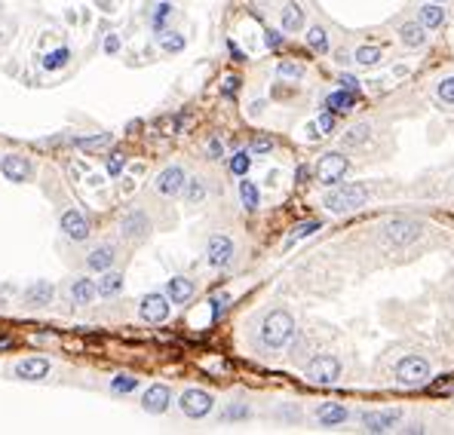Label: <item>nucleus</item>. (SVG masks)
<instances>
[{
  "label": "nucleus",
  "instance_id": "20",
  "mask_svg": "<svg viewBox=\"0 0 454 435\" xmlns=\"http://www.w3.org/2000/svg\"><path fill=\"white\" fill-rule=\"evenodd\" d=\"M96 295H98V282H92V279H77L74 285H71V301L74 304H92L96 301Z\"/></svg>",
  "mask_w": 454,
  "mask_h": 435
},
{
  "label": "nucleus",
  "instance_id": "54",
  "mask_svg": "<svg viewBox=\"0 0 454 435\" xmlns=\"http://www.w3.org/2000/svg\"><path fill=\"white\" fill-rule=\"evenodd\" d=\"M436 3H442V0H436Z\"/></svg>",
  "mask_w": 454,
  "mask_h": 435
},
{
  "label": "nucleus",
  "instance_id": "3",
  "mask_svg": "<svg viewBox=\"0 0 454 435\" xmlns=\"http://www.w3.org/2000/svg\"><path fill=\"white\" fill-rule=\"evenodd\" d=\"M347 169H350V160L344 154H323L316 163V178L325 187H335L340 178L347 175Z\"/></svg>",
  "mask_w": 454,
  "mask_h": 435
},
{
  "label": "nucleus",
  "instance_id": "27",
  "mask_svg": "<svg viewBox=\"0 0 454 435\" xmlns=\"http://www.w3.org/2000/svg\"><path fill=\"white\" fill-rule=\"evenodd\" d=\"M239 199H243V205L249 212H255L261 205V194H258V187H255L252 181H239Z\"/></svg>",
  "mask_w": 454,
  "mask_h": 435
},
{
  "label": "nucleus",
  "instance_id": "23",
  "mask_svg": "<svg viewBox=\"0 0 454 435\" xmlns=\"http://www.w3.org/2000/svg\"><path fill=\"white\" fill-rule=\"evenodd\" d=\"M424 28H439L445 22V12H442V6L436 3V0H427V3L421 6V19H417Z\"/></svg>",
  "mask_w": 454,
  "mask_h": 435
},
{
  "label": "nucleus",
  "instance_id": "33",
  "mask_svg": "<svg viewBox=\"0 0 454 435\" xmlns=\"http://www.w3.org/2000/svg\"><path fill=\"white\" fill-rule=\"evenodd\" d=\"M249 166H252V156L246 151H239V154L230 156V172L233 175H246V172H249Z\"/></svg>",
  "mask_w": 454,
  "mask_h": 435
},
{
  "label": "nucleus",
  "instance_id": "15",
  "mask_svg": "<svg viewBox=\"0 0 454 435\" xmlns=\"http://www.w3.org/2000/svg\"><path fill=\"white\" fill-rule=\"evenodd\" d=\"M12 374H16L19 380H44L49 374V362L46 359H25L12 368Z\"/></svg>",
  "mask_w": 454,
  "mask_h": 435
},
{
  "label": "nucleus",
  "instance_id": "30",
  "mask_svg": "<svg viewBox=\"0 0 454 435\" xmlns=\"http://www.w3.org/2000/svg\"><path fill=\"white\" fill-rule=\"evenodd\" d=\"M319 230V221H301V224H295L292 227V233H289V246H292V242H298V239H304V237H310V233H316Z\"/></svg>",
  "mask_w": 454,
  "mask_h": 435
},
{
  "label": "nucleus",
  "instance_id": "50",
  "mask_svg": "<svg viewBox=\"0 0 454 435\" xmlns=\"http://www.w3.org/2000/svg\"><path fill=\"white\" fill-rule=\"evenodd\" d=\"M227 49H230V55H233V62H246V55H243V49H239L237 44H233V40H230V44H227Z\"/></svg>",
  "mask_w": 454,
  "mask_h": 435
},
{
  "label": "nucleus",
  "instance_id": "36",
  "mask_svg": "<svg viewBox=\"0 0 454 435\" xmlns=\"http://www.w3.org/2000/svg\"><path fill=\"white\" fill-rule=\"evenodd\" d=\"M276 74L286 77V80H301L304 71L298 68V65H292V62H280V65H276Z\"/></svg>",
  "mask_w": 454,
  "mask_h": 435
},
{
  "label": "nucleus",
  "instance_id": "17",
  "mask_svg": "<svg viewBox=\"0 0 454 435\" xmlns=\"http://www.w3.org/2000/svg\"><path fill=\"white\" fill-rule=\"evenodd\" d=\"M166 295L172 304H188L190 297H194V282L184 279V276H172L166 285Z\"/></svg>",
  "mask_w": 454,
  "mask_h": 435
},
{
  "label": "nucleus",
  "instance_id": "45",
  "mask_svg": "<svg viewBox=\"0 0 454 435\" xmlns=\"http://www.w3.org/2000/svg\"><path fill=\"white\" fill-rule=\"evenodd\" d=\"M271 147H273V141H271V138H264V135L252 141V154H267Z\"/></svg>",
  "mask_w": 454,
  "mask_h": 435
},
{
  "label": "nucleus",
  "instance_id": "31",
  "mask_svg": "<svg viewBox=\"0 0 454 435\" xmlns=\"http://www.w3.org/2000/svg\"><path fill=\"white\" fill-rule=\"evenodd\" d=\"M356 62H359V65H365V68L378 65V62H381V49L378 46H359L356 49Z\"/></svg>",
  "mask_w": 454,
  "mask_h": 435
},
{
  "label": "nucleus",
  "instance_id": "42",
  "mask_svg": "<svg viewBox=\"0 0 454 435\" xmlns=\"http://www.w3.org/2000/svg\"><path fill=\"white\" fill-rule=\"evenodd\" d=\"M239 83H243L239 77H224L221 92H224V95H237V92H239Z\"/></svg>",
  "mask_w": 454,
  "mask_h": 435
},
{
  "label": "nucleus",
  "instance_id": "14",
  "mask_svg": "<svg viewBox=\"0 0 454 435\" xmlns=\"http://www.w3.org/2000/svg\"><path fill=\"white\" fill-rule=\"evenodd\" d=\"M62 230H65V237H71L74 242H83L89 237V221L77 209H68L65 215H62Z\"/></svg>",
  "mask_w": 454,
  "mask_h": 435
},
{
  "label": "nucleus",
  "instance_id": "7",
  "mask_svg": "<svg viewBox=\"0 0 454 435\" xmlns=\"http://www.w3.org/2000/svg\"><path fill=\"white\" fill-rule=\"evenodd\" d=\"M181 411L188 414V417H194V420H200V417H206V414L212 411V405H215V398L209 396L206 389H188L181 396Z\"/></svg>",
  "mask_w": 454,
  "mask_h": 435
},
{
  "label": "nucleus",
  "instance_id": "1",
  "mask_svg": "<svg viewBox=\"0 0 454 435\" xmlns=\"http://www.w3.org/2000/svg\"><path fill=\"white\" fill-rule=\"evenodd\" d=\"M292 337H295V319L289 316L286 310H273V313H267L264 325H261V340H264V346H271V349H282Z\"/></svg>",
  "mask_w": 454,
  "mask_h": 435
},
{
  "label": "nucleus",
  "instance_id": "29",
  "mask_svg": "<svg viewBox=\"0 0 454 435\" xmlns=\"http://www.w3.org/2000/svg\"><path fill=\"white\" fill-rule=\"evenodd\" d=\"M77 147L83 151H102V147L111 145V132H102V135H89V138H74Z\"/></svg>",
  "mask_w": 454,
  "mask_h": 435
},
{
  "label": "nucleus",
  "instance_id": "39",
  "mask_svg": "<svg viewBox=\"0 0 454 435\" xmlns=\"http://www.w3.org/2000/svg\"><path fill=\"white\" fill-rule=\"evenodd\" d=\"M368 138V126L363 123V126H353V129H350V135H347V145H363V141Z\"/></svg>",
  "mask_w": 454,
  "mask_h": 435
},
{
  "label": "nucleus",
  "instance_id": "4",
  "mask_svg": "<svg viewBox=\"0 0 454 435\" xmlns=\"http://www.w3.org/2000/svg\"><path fill=\"white\" fill-rule=\"evenodd\" d=\"M396 377H399V383H406V387H421V383L430 380V365L421 355H406V359L396 365Z\"/></svg>",
  "mask_w": 454,
  "mask_h": 435
},
{
  "label": "nucleus",
  "instance_id": "47",
  "mask_svg": "<svg viewBox=\"0 0 454 435\" xmlns=\"http://www.w3.org/2000/svg\"><path fill=\"white\" fill-rule=\"evenodd\" d=\"M117 49H120V37H117V34H108V40H105V53H117Z\"/></svg>",
  "mask_w": 454,
  "mask_h": 435
},
{
  "label": "nucleus",
  "instance_id": "11",
  "mask_svg": "<svg viewBox=\"0 0 454 435\" xmlns=\"http://www.w3.org/2000/svg\"><path fill=\"white\" fill-rule=\"evenodd\" d=\"M402 414L399 411H368L363 417V426L368 432H390L393 426H399Z\"/></svg>",
  "mask_w": 454,
  "mask_h": 435
},
{
  "label": "nucleus",
  "instance_id": "25",
  "mask_svg": "<svg viewBox=\"0 0 454 435\" xmlns=\"http://www.w3.org/2000/svg\"><path fill=\"white\" fill-rule=\"evenodd\" d=\"M304 25V10L298 3H286L282 6V31H301Z\"/></svg>",
  "mask_w": 454,
  "mask_h": 435
},
{
  "label": "nucleus",
  "instance_id": "53",
  "mask_svg": "<svg viewBox=\"0 0 454 435\" xmlns=\"http://www.w3.org/2000/svg\"><path fill=\"white\" fill-rule=\"evenodd\" d=\"M10 344H12V340H10V337H3V340H0V346H10Z\"/></svg>",
  "mask_w": 454,
  "mask_h": 435
},
{
  "label": "nucleus",
  "instance_id": "9",
  "mask_svg": "<svg viewBox=\"0 0 454 435\" xmlns=\"http://www.w3.org/2000/svg\"><path fill=\"white\" fill-rule=\"evenodd\" d=\"M0 172L6 175V181L22 184V181L31 178V163H28L25 156H19V154H6L3 160H0Z\"/></svg>",
  "mask_w": 454,
  "mask_h": 435
},
{
  "label": "nucleus",
  "instance_id": "38",
  "mask_svg": "<svg viewBox=\"0 0 454 435\" xmlns=\"http://www.w3.org/2000/svg\"><path fill=\"white\" fill-rule=\"evenodd\" d=\"M439 98H442V102H448V104H454V77H445V80L439 83Z\"/></svg>",
  "mask_w": 454,
  "mask_h": 435
},
{
  "label": "nucleus",
  "instance_id": "43",
  "mask_svg": "<svg viewBox=\"0 0 454 435\" xmlns=\"http://www.w3.org/2000/svg\"><path fill=\"white\" fill-rule=\"evenodd\" d=\"M120 172H123V156H120V154H113L111 160H108V175H111V178H117Z\"/></svg>",
  "mask_w": 454,
  "mask_h": 435
},
{
  "label": "nucleus",
  "instance_id": "32",
  "mask_svg": "<svg viewBox=\"0 0 454 435\" xmlns=\"http://www.w3.org/2000/svg\"><path fill=\"white\" fill-rule=\"evenodd\" d=\"M136 387H138V377H132V374H117L111 380V389L113 392H123V396H126V392H132Z\"/></svg>",
  "mask_w": 454,
  "mask_h": 435
},
{
  "label": "nucleus",
  "instance_id": "34",
  "mask_svg": "<svg viewBox=\"0 0 454 435\" xmlns=\"http://www.w3.org/2000/svg\"><path fill=\"white\" fill-rule=\"evenodd\" d=\"M307 44L314 46L316 53H325V49H329V40H325L323 28H310V31H307Z\"/></svg>",
  "mask_w": 454,
  "mask_h": 435
},
{
  "label": "nucleus",
  "instance_id": "26",
  "mask_svg": "<svg viewBox=\"0 0 454 435\" xmlns=\"http://www.w3.org/2000/svg\"><path fill=\"white\" fill-rule=\"evenodd\" d=\"M120 291H123V276H120V273H108V270H105L102 279H98V295L111 297V295H120Z\"/></svg>",
  "mask_w": 454,
  "mask_h": 435
},
{
  "label": "nucleus",
  "instance_id": "13",
  "mask_svg": "<svg viewBox=\"0 0 454 435\" xmlns=\"http://www.w3.org/2000/svg\"><path fill=\"white\" fill-rule=\"evenodd\" d=\"M169 402H172V392H169V387L154 383V387L145 392V398H141V408H145L147 414H163L169 408Z\"/></svg>",
  "mask_w": 454,
  "mask_h": 435
},
{
  "label": "nucleus",
  "instance_id": "24",
  "mask_svg": "<svg viewBox=\"0 0 454 435\" xmlns=\"http://www.w3.org/2000/svg\"><path fill=\"white\" fill-rule=\"evenodd\" d=\"M316 417L323 426H338V423H344L350 414H347V408H340V405H323V408L316 411Z\"/></svg>",
  "mask_w": 454,
  "mask_h": 435
},
{
  "label": "nucleus",
  "instance_id": "28",
  "mask_svg": "<svg viewBox=\"0 0 454 435\" xmlns=\"http://www.w3.org/2000/svg\"><path fill=\"white\" fill-rule=\"evenodd\" d=\"M68 59H71V49L68 46H59V49H53V53L44 55V68L46 71H59V68L68 65Z\"/></svg>",
  "mask_w": 454,
  "mask_h": 435
},
{
  "label": "nucleus",
  "instance_id": "52",
  "mask_svg": "<svg viewBox=\"0 0 454 435\" xmlns=\"http://www.w3.org/2000/svg\"><path fill=\"white\" fill-rule=\"evenodd\" d=\"M209 154H212V160H218V156H221V141H218V138L209 141Z\"/></svg>",
  "mask_w": 454,
  "mask_h": 435
},
{
  "label": "nucleus",
  "instance_id": "49",
  "mask_svg": "<svg viewBox=\"0 0 454 435\" xmlns=\"http://www.w3.org/2000/svg\"><path fill=\"white\" fill-rule=\"evenodd\" d=\"M224 310V297H212V319H218Z\"/></svg>",
  "mask_w": 454,
  "mask_h": 435
},
{
  "label": "nucleus",
  "instance_id": "44",
  "mask_svg": "<svg viewBox=\"0 0 454 435\" xmlns=\"http://www.w3.org/2000/svg\"><path fill=\"white\" fill-rule=\"evenodd\" d=\"M316 123H319V132H323V135H329L332 129H335V117H332V111H329V113H323V117H319Z\"/></svg>",
  "mask_w": 454,
  "mask_h": 435
},
{
  "label": "nucleus",
  "instance_id": "22",
  "mask_svg": "<svg viewBox=\"0 0 454 435\" xmlns=\"http://www.w3.org/2000/svg\"><path fill=\"white\" fill-rule=\"evenodd\" d=\"M353 104H356V92H350V89H344L340 86L338 92H332L329 98H325V108L329 111H338V113H347L353 108Z\"/></svg>",
  "mask_w": 454,
  "mask_h": 435
},
{
  "label": "nucleus",
  "instance_id": "46",
  "mask_svg": "<svg viewBox=\"0 0 454 435\" xmlns=\"http://www.w3.org/2000/svg\"><path fill=\"white\" fill-rule=\"evenodd\" d=\"M340 86H344V89H350V92H356V95H359V80H356V77L344 74V77H340Z\"/></svg>",
  "mask_w": 454,
  "mask_h": 435
},
{
  "label": "nucleus",
  "instance_id": "41",
  "mask_svg": "<svg viewBox=\"0 0 454 435\" xmlns=\"http://www.w3.org/2000/svg\"><path fill=\"white\" fill-rule=\"evenodd\" d=\"M243 417H249V408H246V405H230V408L224 411V420H243Z\"/></svg>",
  "mask_w": 454,
  "mask_h": 435
},
{
  "label": "nucleus",
  "instance_id": "35",
  "mask_svg": "<svg viewBox=\"0 0 454 435\" xmlns=\"http://www.w3.org/2000/svg\"><path fill=\"white\" fill-rule=\"evenodd\" d=\"M160 46L166 49V53H181V49H184V37H181V34L169 31V34H163V37H160Z\"/></svg>",
  "mask_w": 454,
  "mask_h": 435
},
{
  "label": "nucleus",
  "instance_id": "37",
  "mask_svg": "<svg viewBox=\"0 0 454 435\" xmlns=\"http://www.w3.org/2000/svg\"><path fill=\"white\" fill-rule=\"evenodd\" d=\"M184 194H188L190 203H200V199L206 196V187H203V181H200V178H194V181H188V190H184Z\"/></svg>",
  "mask_w": 454,
  "mask_h": 435
},
{
  "label": "nucleus",
  "instance_id": "51",
  "mask_svg": "<svg viewBox=\"0 0 454 435\" xmlns=\"http://www.w3.org/2000/svg\"><path fill=\"white\" fill-rule=\"evenodd\" d=\"M280 44H282V34H276V31H267V46H271V49H276Z\"/></svg>",
  "mask_w": 454,
  "mask_h": 435
},
{
  "label": "nucleus",
  "instance_id": "18",
  "mask_svg": "<svg viewBox=\"0 0 454 435\" xmlns=\"http://www.w3.org/2000/svg\"><path fill=\"white\" fill-rule=\"evenodd\" d=\"M147 230H151V221H147L145 212H129V215L123 218V237L141 239Z\"/></svg>",
  "mask_w": 454,
  "mask_h": 435
},
{
  "label": "nucleus",
  "instance_id": "2",
  "mask_svg": "<svg viewBox=\"0 0 454 435\" xmlns=\"http://www.w3.org/2000/svg\"><path fill=\"white\" fill-rule=\"evenodd\" d=\"M368 190L363 184H335L332 194L323 199V205L332 212V215H344V212H353L359 205H365Z\"/></svg>",
  "mask_w": 454,
  "mask_h": 435
},
{
  "label": "nucleus",
  "instance_id": "19",
  "mask_svg": "<svg viewBox=\"0 0 454 435\" xmlns=\"http://www.w3.org/2000/svg\"><path fill=\"white\" fill-rule=\"evenodd\" d=\"M424 31H427V28H424L421 22H406V25L399 28V40H402L406 46L417 49V46L427 44V34H424Z\"/></svg>",
  "mask_w": 454,
  "mask_h": 435
},
{
  "label": "nucleus",
  "instance_id": "6",
  "mask_svg": "<svg viewBox=\"0 0 454 435\" xmlns=\"http://www.w3.org/2000/svg\"><path fill=\"white\" fill-rule=\"evenodd\" d=\"M384 237H387L390 246H408V242H415L417 237H421V224H417V221L396 218L384 227Z\"/></svg>",
  "mask_w": 454,
  "mask_h": 435
},
{
  "label": "nucleus",
  "instance_id": "10",
  "mask_svg": "<svg viewBox=\"0 0 454 435\" xmlns=\"http://www.w3.org/2000/svg\"><path fill=\"white\" fill-rule=\"evenodd\" d=\"M184 187H188V178H184V169L179 166H169L157 175V190L163 196H179Z\"/></svg>",
  "mask_w": 454,
  "mask_h": 435
},
{
  "label": "nucleus",
  "instance_id": "8",
  "mask_svg": "<svg viewBox=\"0 0 454 435\" xmlns=\"http://www.w3.org/2000/svg\"><path fill=\"white\" fill-rule=\"evenodd\" d=\"M138 313H141V319L145 322H154V325H160V322H166V316H169V297L166 295H145L141 297V304H138Z\"/></svg>",
  "mask_w": 454,
  "mask_h": 435
},
{
  "label": "nucleus",
  "instance_id": "40",
  "mask_svg": "<svg viewBox=\"0 0 454 435\" xmlns=\"http://www.w3.org/2000/svg\"><path fill=\"white\" fill-rule=\"evenodd\" d=\"M169 12H172V6H169V3L157 6V12H154V28H157V31H163V22L169 19Z\"/></svg>",
  "mask_w": 454,
  "mask_h": 435
},
{
  "label": "nucleus",
  "instance_id": "16",
  "mask_svg": "<svg viewBox=\"0 0 454 435\" xmlns=\"http://www.w3.org/2000/svg\"><path fill=\"white\" fill-rule=\"evenodd\" d=\"M55 297V288H53V282H34V285H28L25 288V304L28 306H46L49 301Z\"/></svg>",
  "mask_w": 454,
  "mask_h": 435
},
{
  "label": "nucleus",
  "instance_id": "48",
  "mask_svg": "<svg viewBox=\"0 0 454 435\" xmlns=\"http://www.w3.org/2000/svg\"><path fill=\"white\" fill-rule=\"evenodd\" d=\"M304 135H307L310 141H316L319 135H323V132H319V123H307V126H304Z\"/></svg>",
  "mask_w": 454,
  "mask_h": 435
},
{
  "label": "nucleus",
  "instance_id": "21",
  "mask_svg": "<svg viewBox=\"0 0 454 435\" xmlns=\"http://www.w3.org/2000/svg\"><path fill=\"white\" fill-rule=\"evenodd\" d=\"M113 246H98V248H92L89 252V258H87V267L89 270H98V273H105V270L113 263Z\"/></svg>",
  "mask_w": 454,
  "mask_h": 435
},
{
  "label": "nucleus",
  "instance_id": "5",
  "mask_svg": "<svg viewBox=\"0 0 454 435\" xmlns=\"http://www.w3.org/2000/svg\"><path fill=\"white\" fill-rule=\"evenodd\" d=\"M340 377V362L335 355H316L314 362L307 365V380L319 383V387H329Z\"/></svg>",
  "mask_w": 454,
  "mask_h": 435
},
{
  "label": "nucleus",
  "instance_id": "12",
  "mask_svg": "<svg viewBox=\"0 0 454 435\" xmlns=\"http://www.w3.org/2000/svg\"><path fill=\"white\" fill-rule=\"evenodd\" d=\"M206 258H209L212 267H227L233 261V242L227 237H212L209 248H206Z\"/></svg>",
  "mask_w": 454,
  "mask_h": 435
}]
</instances>
